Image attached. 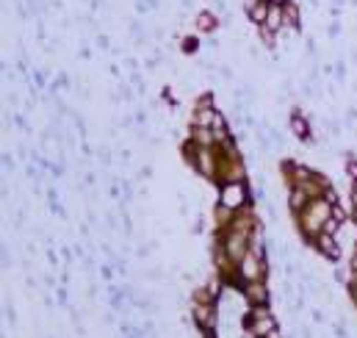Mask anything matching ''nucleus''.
I'll return each mask as SVG.
<instances>
[{
	"label": "nucleus",
	"instance_id": "nucleus-4",
	"mask_svg": "<svg viewBox=\"0 0 357 338\" xmlns=\"http://www.w3.org/2000/svg\"><path fill=\"white\" fill-rule=\"evenodd\" d=\"M249 300H255V302H260V305H266L269 294H266V288H263V286H255V288H249Z\"/></svg>",
	"mask_w": 357,
	"mask_h": 338
},
{
	"label": "nucleus",
	"instance_id": "nucleus-6",
	"mask_svg": "<svg viewBox=\"0 0 357 338\" xmlns=\"http://www.w3.org/2000/svg\"><path fill=\"white\" fill-rule=\"evenodd\" d=\"M252 17L258 23H266V6H252Z\"/></svg>",
	"mask_w": 357,
	"mask_h": 338
},
{
	"label": "nucleus",
	"instance_id": "nucleus-8",
	"mask_svg": "<svg viewBox=\"0 0 357 338\" xmlns=\"http://www.w3.org/2000/svg\"><path fill=\"white\" fill-rule=\"evenodd\" d=\"M197 319H200L202 324H205V322H208V324H211V310H205V308H200V310H197Z\"/></svg>",
	"mask_w": 357,
	"mask_h": 338
},
{
	"label": "nucleus",
	"instance_id": "nucleus-2",
	"mask_svg": "<svg viewBox=\"0 0 357 338\" xmlns=\"http://www.w3.org/2000/svg\"><path fill=\"white\" fill-rule=\"evenodd\" d=\"M319 241H321V249H324L329 258H338V255H341V249L335 247V241H332V233H321Z\"/></svg>",
	"mask_w": 357,
	"mask_h": 338
},
{
	"label": "nucleus",
	"instance_id": "nucleus-5",
	"mask_svg": "<svg viewBox=\"0 0 357 338\" xmlns=\"http://www.w3.org/2000/svg\"><path fill=\"white\" fill-rule=\"evenodd\" d=\"M269 28H280V9H269Z\"/></svg>",
	"mask_w": 357,
	"mask_h": 338
},
{
	"label": "nucleus",
	"instance_id": "nucleus-1",
	"mask_svg": "<svg viewBox=\"0 0 357 338\" xmlns=\"http://www.w3.org/2000/svg\"><path fill=\"white\" fill-rule=\"evenodd\" d=\"M246 202V192H244V186L241 183H230V186H224V192H222V205L224 208H230V211H236V208H241Z\"/></svg>",
	"mask_w": 357,
	"mask_h": 338
},
{
	"label": "nucleus",
	"instance_id": "nucleus-7",
	"mask_svg": "<svg viewBox=\"0 0 357 338\" xmlns=\"http://www.w3.org/2000/svg\"><path fill=\"white\" fill-rule=\"evenodd\" d=\"M200 28H202V31H211V28H214V17L202 14V17H200Z\"/></svg>",
	"mask_w": 357,
	"mask_h": 338
},
{
	"label": "nucleus",
	"instance_id": "nucleus-9",
	"mask_svg": "<svg viewBox=\"0 0 357 338\" xmlns=\"http://www.w3.org/2000/svg\"><path fill=\"white\" fill-rule=\"evenodd\" d=\"M293 131H299V133H307V128H305V122H302V119H293Z\"/></svg>",
	"mask_w": 357,
	"mask_h": 338
},
{
	"label": "nucleus",
	"instance_id": "nucleus-3",
	"mask_svg": "<svg viewBox=\"0 0 357 338\" xmlns=\"http://www.w3.org/2000/svg\"><path fill=\"white\" fill-rule=\"evenodd\" d=\"M258 266H260L258 261L246 258V261H244V269H241V272H244V277H258V274H260V269H258Z\"/></svg>",
	"mask_w": 357,
	"mask_h": 338
}]
</instances>
